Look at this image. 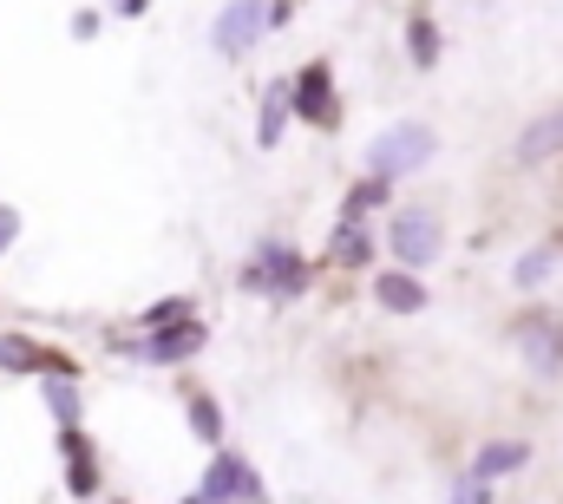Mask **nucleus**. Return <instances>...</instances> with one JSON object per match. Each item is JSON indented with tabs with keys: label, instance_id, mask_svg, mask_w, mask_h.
<instances>
[{
	"label": "nucleus",
	"instance_id": "21",
	"mask_svg": "<svg viewBox=\"0 0 563 504\" xmlns=\"http://www.w3.org/2000/svg\"><path fill=\"white\" fill-rule=\"evenodd\" d=\"M551 269H558V250H525V255H518V269H511V282L531 295V288H544V282H551Z\"/></svg>",
	"mask_w": 563,
	"mask_h": 504
},
{
	"label": "nucleus",
	"instance_id": "1",
	"mask_svg": "<svg viewBox=\"0 0 563 504\" xmlns=\"http://www.w3.org/2000/svg\"><path fill=\"white\" fill-rule=\"evenodd\" d=\"M432 157H439V131L426 125V119H394L367 144V171H380V177H413Z\"/></svg>",
	"mask_w": 563,
	"mask_h": 504
},
{
	"label": "nucleus",
	"instance_id": "7",
	"mask_svg": "<svg viewBox=\"0 0 563 504\" xmlns=\"http://www.w3.org/2000/svg\"><path fill=\"white\" fill-rule=\"evenodd\" d=\"M112 348H125V354H139V361H157V368H177V361H190V354H203L210 348V328L203 321H177V328H157V335H144V341H112Z\"/></svg>",
	"mask_w": 563,
	"mask_h": 504
},
{
	"label": "nucleus",
	"instance_id": "25",
	"mask_svg": "<svg viewBox=\"0 0 563 504\" xmlns=\"http://www.w3.org/2000/svg\"><path fill=\"white\" fill-rule=\"evenodd\" d=\"M92 33H99V13H92V7H86V13H73V40H92Z\"/></svg>",
	"mask_w": 563,
	"mask_h": 504
},
{
	"label": "nucleus",
	"instance_id": "12",
	"mask_svg": "<svg viewBox=\"0 0 563 504\" xmlns=\"http://www.w3.org/2000/svg\"><path fill=\"white\" fill-rule=\"evenodd\" d=\"M374 262V230H367V217H347L341 210V223L328 230V269H367Z\"/></svg>",
	"mask_w": 563,
	"mask_h": 504
},
{
	"label": "nucleus",
	"instance_id": "10",
	"mask_svg": "<svg viewBox=\"0 0 563 504\" xmlns=\"http://www.w3.org/2000/svg\"><path fill=\"white\" fill-rule=\"evenodd\" d=\"M374 302L387 308V315H426L432 308V295H426V282L400 262V269H387V275H374Z\"/></svg>",
	"mask_w": 563,
	"mask_h": 504
},
{
	"label": "nucleus",
	"instance_id": "16",
	"mask_svg": "<svg viewBox=\"0 0 563 504\" xmlns=\"http://www.w3.org/2000/svg\"><path fill=\"white\" fill-rule=\"evenodd\" d=\"M40 399L59 426H79V374H40Z\"/></svg>",
	"mask_w": 563,
	"mask_h": 504
},
{
	"label": "nucleus",
	"instance_id": "22",
	"mask_svg": "<svg viewBox=\"0 0 563 504\" xmlns=\"http://www.w3.org/2000/svg\"><path fill=\"white\" fill-rule=\"evenodd\" d=\"M498 498V485L492 479H478V472H465L459 485H452V504H492Z\"/></svg>",
	"mask_w": 563,
	"mask_h": 504
},
{
	"label": "nucleus",
	"instance_id": "13",
	"mask_svg": "<svg viewBox=\"0 0 563 504\" xmlns=\"http://www.w3.org/2000/svg\"><path fill=\"white\" fill-rule=\"evenodd\" d=\"M518 465H531V446H525V439H485V446L472 452V472H478V479H492V485H498V479H511Z\"/></svg>",
	"mask_w": 563,
	"mask_h": 504
},
{
	"label": "nucleus",
	"instance_id": "24",
	"mask_svg": "<svg viewBox=\"0 0 563 504\" xmlns=\"http://www.w3.org/2000/svg\"><path fill=\"white\" fill-rule=\"evenodd\" d=\"M13 237H20V210H13V204H0V255H7Z\"/></svg>",
	"mask_w": 563,
	"mask_h": 504
},
{
	"label": "nucleus",
	"instance_id": "8",
	"mask_svg": "<svg viewBox=\"0 0 563 504\" xmlns=\"http://www.w3.org/2000/svg\"><path fill=\"white\" fill-rule=\"evenodd\" d=\"M59 459H66V492L99 498V452H92L86 426H59Z\"/></svg>",
	"mask_w": 563,
	"mask_h": 504
},
{
	"label": "nucleus",
	"instance_id": "14",
	"mask_svg": "<svg viewBox=\"0 0 563 504\" xmlns=\"http://www.w3.org/2000/svg\"><path fill=\"white\" fill-rule=\"evenodd\" d=\"M563 151V112L551 119H538V125L518 131V164H544V157H558Z\"/></svg>",
	"mask_w": 563,
	"mask_h": 504
},
{
	"label": "nucleus",
	"instance_id": "17",
	"mask_svg": "<svg viewBox=\"0 0 563 504\" xmlns=\"http://www.w3.org/2000/svg\"><path fill=\"white\" fill-rule=\"evenodd\" d=\"M394 184H400V177H380V171H367V177H361V184L347 190V204H341V210H347V217H367V210H387V204H394Z\"/></svg>",
	"mask_w": 563,
	"mask_h": 504
},
{
	"label": "nucleus",
	"instance_id": "11",
	"mask_svg": "<svg viewBox=\"0 0 563 504\" xmlns=\"http://www.w3.org/2000/svg\"><path fill=\"white\" fill-rule=\"evenodd\" d=\"M0 374H73V361L26 335H0Z\"/></svg>",
	"mask_w": 563,
	"mask_h": 504
},
{
	"label": "nucleus",
	"instance_id": "4",
	"mask_svg": "<svg viewBox=\"0 0 563 504\" xmlns=\"http://www.w3.org/2000/svg\"><path fill=\"white\" fill-rule=\"evenodd\" d=\"M387 250H394V262H407V269H426V262H439V250H445V230H439V217L426 204H407L387 223Z\"/></svg>",
	"mask_w": 563,
	"mask_h": 504
},
{
	"label": "nucleus",
	"instance_id": "26",
	"mask_svg": "<svg viewBox=\"0 0 563 504\" xmlns=\"http://www.w3.org/2000/svg\"><path fill=\"white\" fill-rule=\"evenodd\" d=\"M144 7H151V0H112V13H125V20H139Z\"/></svg>",
	"mask_w": 563,
	"mask_h": 504
},
{
	"label": "nucleus",
	"instance_id": "23",
	"mask_svg": "<svg viewBox=\"0 0 563 504\" xmlns=\"http://www.w3.org/2000/svg\"><path fill=\"white\" fill-rule=\"evenodd\" d=\"M295 13H301V0H269V33H282Z\"/></svg>",
	"mask_w": 563,
	"mask_h": 504
},
{
	"label": "nucleus",
	"instance_id": "18",
	"mask_svg": "<svg viewBox=\"0 0 563 504\" xmlns=\"http://www.w3.org/2000/svg\"><path fill=\"white\" fill-rule=\"evenodd\" d=\"M288 119H295V106H288V86H269V92H263V119H256V144H263V151H276Z\"/></svg>",
	"mask_w": 563,
	"mask_h": 504
},
{
	"label": "nucleus",
	"instance_id": "2",
	"mask_svg": "<svg viewBox=\"0 0 563 504\" xmlns=\"http://www.w3.org/2000/svg\"><path fill=\"white\" fill-rule=\"evenodd\" d=\"M243 288H250V295H276V302H288V295H301V288H308V262H301L295 243L263 237L256 255H250V269H243Z\"/></svg>",
	"mask_w": 563,
	"mask_h": 504
},
{
	"label": "nucleus",
	"instance_id": "28",
	"mask_svg": "<svg viewBox=\"0 0 563 504\" xmlns=\"http://www.w3.org/2000/svg\"><path fill=\"white\" fill-rule=\"evenodd\" d=\"M112 504H125V498H112Z\"/></svg>",
	"mask_w": 563,
	"mask_h": 504
},
{
	"label": "nucleus",
	"instance_id": "9",
	"mask_svg": "<svg viewBox=\"0 0 563 504\" xmlns=\"http://www.w3.org/2000/svg\"><path fill=\"white\" fill-rule=\"evenodd\" d=\"M518 348H525V368H531V374L551 380L563 368V328L551 315H525V321H518Z\"/></svg>",
	"mask_w": 563,
	"mask_h": 504
},
{
	"label": "nucleus",
	"instance_id": "3",
	"mask_svg": "<svg viewBox=\"0 0 563 504\" xmlns=\"http://www.w3.org/2000/svg\"><path fill=\"white\" fill-rule=\"evenodd\" d=\"M288 106H295V119L314 131H334L341 125V99H334V66L328 59H308L295 79H288Z\"/></svg>",
	"mask_w": 563,
	"mask_h": 504
},
{
	"label": "nucleus",
	"instance_id": "6",
	"mask_svg": "<svg viewBox=\"0 0 563 504\" xmlns=\"http://www.w3.org/2000/svg\"><path fill=\"white\" fill-rule=\"evenodd\" d=\"M197 492L210 504H263V479H256V465H250L243 452L217 446V459H210V472H203Z\"/></svg>",
	"mask_w": 563,
	"mask_h": 504
},
{
	"label": "nucleus",
	"instance_id": "20",
	"mask_svg": "<svg viewBox=\"0 0 563 504\" xmlns=\"http://www.w3.org/2000/svg\"><path fill=\"white\" fill-rule=\"evenodd\" d=\"M177 321H197V302H190V295H164V302H151V308H144V335H157V328H177Z\"/></svg>",
	"mask_w": 563,
	"mask_h": 504
},
{
	"label": "nucleus",
	"instance_id": "19",
	"mask_svg": "<svg viewBox=\"0 0 563 504\" xmlns=\"http://www.w3.org/2000/svg\"><path fill=\"white\" fill-rule=\"evenodd\" d=\"M184 413H190V432H197L203 446H223V406H217L210 393H190Z\"/></svg>",
	"mask_w": 563,
	"mask_h": 504
},
{
	"label": "nucleus",
	"instance_id": "5",
	"mask_svg": "<svg viewBox=\"0 0 563 504\" xmlns=\"http://www.w3.org/2000/svg\"><path fill=\"white\" fill-rule=\"evenodd\" d=\"M263 33H269V0H230V7L210 20V46H217L223 59H250Z\"/></svg>",
	"mask_w": 563,
	"mask_h": 504
},
{
	"label": "nucleus",
	"instance_id": "15",
	"mask_svg": "<svg viewBox=\"0 0 563 504\" xmlns=\"http://www.w3.org/2000/svg\"><path fill=\"white\" fill-rule=\"evenodd\" d=\"M439 20L432 13H407V59H413V73H432L439 66Z\"/></svg>",
	"mask_w": 563,
	"mask_h": 504
},
{
	"label": "nucleus",
	"instance_id": "27",
	"mask_svg": "<svg viewBox=\"0 0 563 504\" xmlns=\"http://www.w3.org/2000/svg\"><path fill=\"white\" fill-rule=\"evenodd\" d=\"M184 504H210V498H203V492H190V498H184Z\"/></svg>",
	"mask_w": 563,
	"mask_h": 504
}]
</instances>
